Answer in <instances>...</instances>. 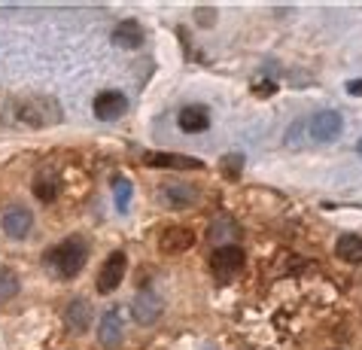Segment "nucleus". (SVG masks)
Returning a JSON list of instances; mask_svg holds the SVG:
<instances>
[{
  "label": "nucleus",
  "mask_w": 362,
  "mask_h": 350,
  "mask_svg": "<svg viewBox=\"0 0 362 350\" xmlns=\"http://www.w3.org/2000/svg\"><path fill=\"white\" fill-rule=\"evenodd\" d=\"M86 259H88V247L83 238H67V241L55 244L52 250H46V268H52L62 280H74L83 272Z\"/></svg>",
  "instance_id": "nucleus-1"
},
{
  "label": "nucleus",
  "mask_w": 362,
  "mask_h": 350,
  "mask_svg": "<svg viewBox=\"0 0 362 350\" xmlns=\"http://www.w3.org/2000/svg\"><path fill=\"white\" fill-rule=\"evenodd\" d=\"M244 250L240 247H219L214 250V256H210V272L219 284H231V280H238L240 272H244Z\"/></svg>",
  "instance_id": "nucleus-2"
},
{
  "label": "nucleus",
  "mask_w": 362,
  "mask_h": 350,
  "mask_svg": "<svg viewBox=\"0 0 362 350\" xmlns=\"http://www.w3.org/2000/svg\"><path fill=\"white\" fill-rule=\"evenodd\" d=\"M125 272H128V256L122 253V250H113V253L107 256V262L100 265V272H98V293L110 296L119 284H122Z\"/></svg>",
  "instance_id": "nucleus-3"
},
{
  "label": "nucleus",
  "mask_w": 362,
  "mask_h": 350,
  "mask_svg": "<svg viewBox=\"0 0 362 350\" xmlns=\"http://www.w3.org/2000/svg\"><path fill=\"white\" fill-rule=\"evenodd\" d=\"M132 314L140 326H153L158 317L165 314V302H162V296L153 293V289H146V293H137L134 298V305H132Z\"/></svg>",
  "instance_id": "nucleus-4"
},
{
  "label": "nucleus",
  "mask_w": 362,
  "mask_h": 350,
  "mask_svg": "<svg viewBox=\"0 0 362 350\" xmlns=\"http://www.w3.org/2000/svg\"><path fill=\"white\" fill-rule=\"evenodd\" d=\"M122 335H125L122 314H119V308H110V311H104V317H100V323H98V342L107 350H113V347L122 344Z\"/></svg>",
  "instance_id": "nucleus-5"
},
{
  "label": "nucleus",
  "mask_w": 362,
  "mask_h": 350,
  "mask_svg": "<svg viewBox=\"0 0 362 350\" xmlns=\"http://www.w3.org/2000/svg\"><path fill=\"white\" fill-rule=\"evenodd\" d=\"M144 165L149 168H177V171H201L204 162L195 156H177V153H144Z\"/></svg>",
  "instance_id": "nucleus-6"
},
{
  "label": "nucleus",
  "mask_w": 362,
  "mask_h": 350,
  "mask_svg": "<svg viewBox=\"0 0 362 350\" xmlns=\"http://www.w3.org/2000/svg\"><path fill=\"white\" fill-rule=\"evenodd\" d=\"M92 320H95V311H92V305H88L86 298H74V302L64 308V323H67V329H70L74 335L88 332Z\"/></svg>",
  "instance_id": "nucleus-7"
},
{
  "label": "nucleus",
  "mask_w": 362,
  "mask_h": 350,
  "mask_svg": "<svg viewBox=\"0 0 362 350\" xmlns=\"http://www.w3.org/2000/svg\"><path fill=\"white\" fill-rule=\"evenodd\" d=\"M341 113L335 110H323V113L314 116V122H310V137L320 140V144H329V140H335L341 134Z\"/></svg>",
  "instance_id": "nucleus-8"
},
{
  "label": "nucleus",
  "mask_w": 362,
  "mask_h": 350,
  "mask_svg": "<svg viewBox=\"0 0 362 350\" xmlns=\"http://www.w3.org/2000/svg\"><path fill=\"white\" fill-rule=\"evenodd\" d=\"M0 226L9 238H28V232L34 228V214L28 207H9L0 219Z\"/></svg>",
  "instance_id": "nucleus-9"
},
{
  "label": "nucleus",
  "mask_w": 362,
  "mask_h": 350,
  "mask_svg": "<svg viewBox=\"0 0 362 350\" xmlns=\"http://www.w3.org/2000/svg\"><path fill=\"white\" fill-rule=\"evenodd\" d=\"M128 110V101H125V95L122 92H100L95 98V116L98 119H104V122H110V119H119Z\"/></svg>",
  "instance_id": "nucleus-10"
},
{
  "label": "nucleus",
  "mask_w": 362,
  "mask_h": 350,
  "mask_svg": "<svg viewBox=\"0 0 362 350\" xmlns=\"http://www.w3.org/2000/svg\"><path fill=\"white\" fill-rule=\"evenodd\" d=\"M192 244H195V235L183 226H170L162 232V238H158V250H162V253H186Z\"/></svg>",
  "instance_id": "nucleus-11"
},
{
  "label": "nucleus",
  "mask_w": 362,
  "mask_h": 350,
  "mask_svg": "<svg viewBox=\"0 0 362 350\" xmlns=\"http://www.w3.org/2000/svg\"><path fill=\"white\" fill-rule=\"evenodd\" d=\"M144 25L134 22V18H125L122 25H116V31H113V46L119 49H140L144 46Z\"/></svg>",
  "instance_id": "nucleus-12"
},
{
  "label": "nucleus",
  "mask_w": 362,
  "mask_h": 350,
  "mask_svg": "<svg viewBox=\"0 0 362 350\" xmlns=\"http://www.w3.org/2000/svg\"><path fill=\"white\" fill-rule=\"evenodd\" d=\"M180 128H183L186 134H198V132H207L210 125V116H207V107H183L177 116Z\"/></svg>",
  "instance_id": "nucleus-13"
},
{
  "label": "nucleus",
  "mask_w": 362,
  "mask_h": 350,
  "mask_svg": "<svg viewBox=\"0 0 362 350\" xmlns=\"http://www.w3.org/2000/svg\"><path fill=\"white\" fill-rule=\"evenodd\" d=\"M335 256L344 259L350 265H359L362 262V238L359 235H341L338 244H335Z\"/></svg>",
  "instance_id": "nucleus-14"
},
{
  "label": "nucleus",
  "mask_w": 362,
  "mask_h": 350,
  "mask_svg": "<svg viewBox=\"0 0 362 350\" xmlns=\"http://www.w3.org/2000/svg\"><path fill=\"white\" fill-rule=\"evenodd\" d=\"M162 202L170 207H189L195 202V189L186 186V183H170L162 189Z\"/></svg>",
  "instance_id": "nucleus-15"
},
{
  "label": "nucleus",
  "mask_w": 362,
  "mask_h": 350,
  "mask_svg": "<svg viewBox=\"0 0 362 350\" xmlns=\"http://www.w3.org/2000/svg\"><path fill=\"white\" fill-rule=\"evenodd\" d=\"M132 195H134V186L128 177H113V202L119 207V214H128L132 207Z\"/></svg>",
  "instance_id": "nucleus-16"
},
{
  "label": "nucleus",
  "mask_w": 362,
  "mask_h": 350,
  "mask_svg": "<svg viewBox=\"0 0 362 350\" xmlns=\"http://www.w3.org/2000/svg\"><path fill=\"white\" fill-rule=\"evenodd\" d=\"M34 195H37L43 204L55 202V195H58V180L49 177V174H40V177L34 180Z\"/></svg>",
  "instance_id": "nucleus-17"
},
{
  "label": "nucleus",
  "mask_w": 362,
  "mask_h": 350,
  "mask_svg": "<svg viewBox=\"0 0 362 350\" xmlns=\"http://www.w3.org/2000/svg\"><path fill=\"white\" fill-rule=\"evenodd\" d=\"M16 293H18V277H16V272H9V268H0V302L13 298Z\"/></svg>",
  "instance_id": "nucleus-18"
},
{
  "label": "nucleus",
  "mask_w": 362,
  "mask_h": 350,
  "mask_svg": "<svg viewBox=\"0 0 362 350\" xmlns=\"http://www.w3.org/2000/svg\"><path fill=\"white\" fill-rule=\"evenodd\" d=\"M219 168H223V174H226L228 180H238L240 171H244V156H240V153H228V156H223Z\"/></svg>",
  "instance_id": "nucleus-19"
},
{
  "label": "nucleus",
  "mask_w": 362,
  "mask_h": 350,
  "mask_svg": "<svg viewBox=\"0 0 362 350\" xmlns=\"http://www.w3.org/2000/svg\"><path fill=\"white\" fill-rule=\"evenodd\" d=\"M347 92L354 95V98H362V79H350V83H347Z\"/></svg>",
  "instance_id": "nucleus-20"
},
{
  "label": "nucleus",
  "mask_w": 362,
  "mask_h": 350,
  "mask_svg": "<svg viewBox=\"0 0 362 350\" xmlns=\"http://www.w3.org/2000/svg\"><path fill=\"white\" fill-rule=\"evenodd\" d=\"M356 149H359V156H362V140H359V146H356Z\"/></svg>",
  "instance_id": "nucleus-21"
}]
</instances>
